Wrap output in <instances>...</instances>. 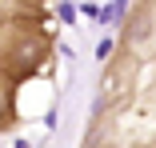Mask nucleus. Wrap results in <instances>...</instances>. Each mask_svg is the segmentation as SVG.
Wrapping results in <instances>:
<instances>
[{
  "mask_svg": "<svg viewBox=\"0 0 156 148\" xmlns=\"http://www.w3.org/2000/svg\"><path fill=\"white\" fill-rule=\"evenodd\" d=\"M20 124V112H16V84L0 76V132H12Z\"/></svg>",
  "mask_w": 156,
  "mask_h": 148,
  "instance_id": "7ed1b4c3",
  "label": "nucleus"
},
{
  "mask_svg": "<svg viewBox=\"0 0 156 148\" xmlns=\"http://www.w3.org/2000/svg\"><path fill=\"white\" fill-rule=\"evenodd\" d=\"M80 148H156V4H132Z\"/></svg>",
  "mask_w": 156,
  "mask_h": 148,
  "instance_id": "f257e3e1",
  "label": "nucleus"
},
{
  "mask_svg": "<svg viewBox=\"0 0 156 148\" xmlns=\"http://www.w3.org/2000/svg\"><path fill=\"white\" fill-rule=\"evenodd\" d=\"M56 36L48 4H0V76L16 88L52 64Z\"/></svg>",
  "mask_w": 156,
  "mask_h": 148,
  "instance_id": "f03ea898",
  "label": "nucleus"
}]
</instances>
